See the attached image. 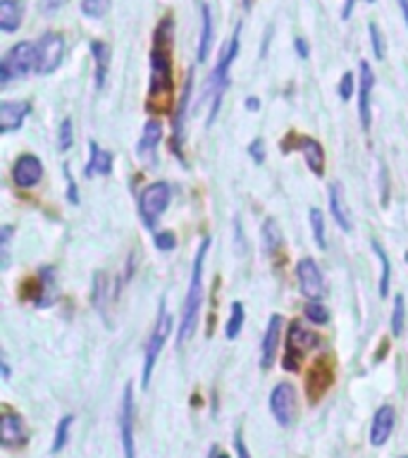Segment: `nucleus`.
Wrapping results in <instances>:
<instances>
[{"label":"nucleus","mask_w":408,"mask_h":458,"mask_svg":"<svg viewBox=\"0 0 408 458\" xmlns=\"http://www.w3.org/2000/svg\"><path fill=\"white\" fill-rule=\"evenodd\" d=\"M74 143V134H72V120H63L60 124V134H57V148L70 150Z\"/></svg>","instance_id":"37"},{"label":"nucleus","mask_w":408,"mask_h":458,"mask_svg":"<svg viewBox=\"0 0 408 458\" xmlns=\"http://www.w3.org/2000/svg\"><path fill=\"white\" fill-rule=\"evenodd\" d=\"M310 227H313L315 243L322 250L327 249V234H325V217H322L320 208H310Z\"/></svg>","instance_id":"32"},{"label":"nucleus","mask_w":408,"mask_h":458,"mask_svg":"<svg viewBox=\"0 0 408 458\" xmlns=\"http://www.w3.org/2000/svg\"><path fill=\"white\" fill-rule=\"evenodd\" d=\"M29 110H31V106L27 100H5V103H0V131L3 134L17 131L27 120Z\"/></svg>","instance_id":"18"},{"label":"nucleus","mask_w":408,"mask_h":458,"mask_svg":"<svg viewBox=\"0 0 408 458\" xmlns=\"http://www.w3.org/2000/svg\"><path fill=\"white\" fill-rule=\"evenodd\" d=\"M172 325H174V320H172V315L167 313V308H165V301H163L156 325H153V332H150L149 346H146V356H143V389H149L150 375H153L157 356H160V351H163L165 342H167V336H170Z\"/></svg>","instance_id":"5"},{"label":"nucleus","mask_w":408,"mask_h":458,"mask_svg":"<svg viewBox=\"0 0 408 458\" xmlns=\"http://www.w3.org/2000/svg\"><path fill=\"white\" fill-rule=\"evenodd\" d=\"M368 3H375V0H368Z\"/></svg>","instance_id":"50"},{"label":"nucleus","mask_w":408,"mask_h":458,"mask_svg":"<svg viewBox=\"0 0 408 458\" xmlns=\"http://www.w3.org/2000/svg\"><path fill=\"white\" fill-rule=\"evenodd\" d=\"M406 263H408V253H406Z\"/></svg>","instance_id":"51"},{"label":"nucleus","mask_w":408,"mask_h":458,"mask_svg":"<svg viewBox=\"0 0 408 458\" xmlns=\"http://www.w3.org/2000/svg\"><path fill=\"white\" fill-rule=\"evenodd\" d=\"M404 315H406V301L404 296H396L394 299V310H392V335L394 336H401L404 332Z\"/></svg>","instance_id":"33"},{"label":"nucleus","mask_w":408,"mask_h":458,"mask_svg":"<svg viewBox=\"0 0 408 458\" xmlns=\"http://www.w3.org/2000/svg\"><path fill=\"white\" fill-rule=\"evenodd\" d=\"M299 148L303 150V157H306V165L310 167V172L315 177H322V172H325V150H322L320 141L306 136V139H299Z\"/></svg>","instance_id":"24"},{"label":"nucleus","mask_w":408,"mask_h":458,"mask_svg":"<svg viewBox=\"0 0 408 458\" xmlns=\"http://www.w3.org/2000/svg\"><path fill=\"white\" fill-rule=\"evenodd\" d=\"M38 282H41V289H43V296L41 301L36 303V306H50L53 301L57 299V289H55V272H53V267H43L41 272H38Z\"/></svg>","instance_id":"27"},{"label":"nucleus","mask_w":408,"mask_h":458,"mask_svg":"<svg viewBox=\"0 0 408 458\" xmlns=\"http://www.w3.org/2000/svg\"><path fill=\"white\" fill-rule=\"evenodd\" d=\"M368 31H370V43H372V53H375V57L378 60H385L387 57V46H385V36H382V31H379V27L372 21L370 27H368Z\"/></svg>","instance_id":"36"},{"label":"nucleus","mask_w":408,"mask_h":458,"mask_svg":"<svg viewBox=\"0 0 408 458\" xmlns=\"http://www.w3.org/2000/svg\"><path fill=\"white\" fill-rule=\"evenodd\" d=\"M91 146V157H89V163H86V177H107L110 172H113V153L110 150H103L96 141L89 143Z\"/></svg>","instance_id":"22"},{"label":"nucleus","mask_w":408,"mask_h":458,"mask_svg":"<svg viewBox=\"0 0 408 458\" xmlns=\"http://www.w3.org/2000/svg\"><path fill=\"white\" fill-rule=\"evenodd\" d=\"M339 96H342V100H349L353 96V74L351 72H346L339 81Z\"/></svg>","instance_id":"40"},{"label":"nucleus","mask_w":408,"mask_h":458,"mask_svg":"<svg viewBox=\"0 0 408 458\" xmlns=\"http://www.w3.org/2000/svg\"><path fill=\"white\" fill-rule=\"evenodd\" d=\"M358 72H361V79H358V114H361V127L365 131H370L372 124V107H370V93L372 86H375V74H372V67L368 63L358 64Z\"/></svg>","instance_id":"14"},{"label":"nucleus","mask_w":408,"mask_h":458,"mask_svg":"<svg viewBox=\"0 0 408 458\" xmlns=\"http://www.w3.org/2000/svg\"><path fill=\"white\" fill-rule=\"evenodd\" d=\"M320 339L310 332V329L301 327V325H292L289 327V339H286V353L282 368L285 370H299V360L306 356L308 349L318 346Z\"/></svg>","instance_id":"9"},{"label":"nucleus","mask_w":408,"mask_h":458,"mask_svg":"<svg viewBox=\"0 0 408 458\" xmlns=\"http://www.w3.org/2000/svg\"><path fill=\"white\" fill-rule=\"evenodd\" d=\"M236 53H239V27H236L234 36L222 46L217 64H215L213 74H210V79H208V84H206V96L208 100H210L208 124H213L215 114H217V110H220L222 96H225V91H227V86H229V70H232V63L236 60Z\"/></svg>","instance_id":"3"},{"label":"nucleus","mask_w":408,"mask_h":458,"mask_svg":"<svg viewBox=\"0 0 408 458\" xmlns=\"http://www.w3.org/2000/svg\"><path fill=\"white\" fill-rule=\"evenodd\" d=\"M258 106H260V103H258V98L246 100V107H251V110H258Z\"/></svg>","instance_id":"46"},{"label":"nucleus","mask_w":408,"mask_h":458,"mask_svg":"<svg viewBox=\"0 0 408 458\" xmlns=\"http://www.w3.org/2000/svg\"><path fill=\"white\" fill-rule=\"evenodd\" d=\"M172 199V189L167 182H156L143 189L141 199H139V213H141V220L146 222V227L153 232L157 225V220L163 217V213L167 210V203Z\"/></svg>","instance_id":"6"},{"label":"nucleus","mask_w":408,"mask_h":458,"mask_svg":"<svg viewBox=\"0 0 408 458\" xmlns=\"http://www.w3.org/2000/svg\"><path fill=\"white\" fill-rule=\"evenodd\" d=\"M163 139V124L160 120H149L143 127L141 141H139V156L150 157V153H156L157 143Z\"/></svg>","instance_id":"25"},{"label":"nucleus","mask_w":408,"mask_h":458,"mask_svg":"<svg viewBox=\"0 0 408 458\" xmlns=\"http://www.w3.org/2000/svg\"><path fill=\"white\" fill-rule=\"evenodd\" d=\"M243 318H246V313H243V303L242 301H234V303H232V315H229L227 327H225L227 339H236V336L242 335Z\"/></svg>","instance_id":"31"},{"label":"nucleus","mask_w":408,"mask_h":458,"mask_svg":"<svg viewBox=\"0 0 408 458\" xmlns=\"http://www.w3.org/2000/svg\"><path fill=\"white\" fill-rule=\"evenodd\" d=\"M293 46H296V53H299L301 60H306L308 53H310V48H308V43L303 41V38H296V41H293Z\"/></svg>","instance_id":"43"},{"label":"nucleus","mask_w":408,"mask_h":458,"mask_svg":"<svg viewBox=\"0 0 408 458\" xmlns=\"http://www.w3.org/2000/svg\"><path fill=\"white\" fill-rule=\"evenodd\" d=\"M31 70L36 72V43H14L0 60V84H10L13 79L27 77Z\"/></svg>","instance_id":"4"},{"label":"nucleus","mask_w":408,"mask_h":458,"mask_svg":"<svg viewBox=\"0 0 408 458\" xmlns=\"http://www.w3.org/2000/svg\"><path fill=\"white\" fill-rule=\"evenodd\" d=\"M174 243H177V239H174V234L172 232H156V246L160 250H172L174 249Z\"/></svg>","instance_id":"38"},{"label":"nucleus","mask_w":408,"mask_h":458,"mask_svg":"<svg viewBox=\"0 0 408 458\" xmlns=\"http://www.w3.org/2000/svg\"><path fill=\"white\" fill-rule=\"evenodd\" d=\"M72 422H74V415H63V418L57 420L55 435H53V444H50V454H57V451H63L64 446H67Z\"/></svg>","instance_id":"28"},{"label":"nucleus","mask_w":408,"mask_h":458,"mask_svg":"<svg viewBox=\"0 0 408 458\" xmlns=\"http://www.w3.org/2000/svg\"><path fill=\"white\" fill-rule=\"evenodd\" d=\"M394 425H396V411H394V406H389V403L379 406L370 425L372 446H385V444L389 442V437H392Z\"/></svg>","instance_id":"17"},{"label":"nucleus","mask_w":408,"mask_h":458,"mask_svg":"<svg viewBox=\"0 0 408 458\" xmlns=\"http://www.w3.org/2000/svg\"><path fill=\"white\" fill-rule=\"evenodd\" d=\"M64 3H67V0H41L38 7H41V13H55V10H60Z\"/></svg>","instance_id":"41"},{"label":"nucleus","mask_w":408,"mask_h":458,"mask_svg":"<svg viewBox=\"0 0 408 458\" xmlns=\"http://www.w3.org/2000/svg\"><path fill=\"white\" fill-rule=\"evenodd\" d=\"M117 422H120V437H122V451H124V458H136L134 389H132V385L124 386V392H122V403H120V413H117Z\"/></svg>","instance_id":"10"},{"label":"nucleus","mask_w":408,"mask_h":458,"mask_svg":"<svg viewBox=\"0 0 408 458\" xmlns=\"http://www.w3.org/2000/svg\"><path fill=\"white\" fill-rule=\"evenodd\" d=\"M21 14H24L21 0H0V29L5 34H13L20 29Z\"/></svg>","instance_id":"23"},{"label":"nucleus","mask_w":408,"mask_h":458,"mask_svg":"<svg viewBox=\"0 0 408 458\" xmlns=\"http://www.w3.org/2000/svg\"><path fill=\"white\" fill-rule=\"evenodd\" d=\"M234 449H236V458H251L249 449H246V444H243V439H242V435H239V432H236Z\"/></svg>","instance_id":"42"},{"label":"nucleus","mask_w":408,"mask_h":458,"mask_svg":"<svg viewBox=\"0 0 408 458\" xmlns=\"http://www.w3.org/2000/svg\"><path fill=\"white\" fill-rule=\"evenodd\" d=\"M29 442V428L24 418L20 413H13V411H3V418H0V444L5 449H20Z\"/></svg>","instance_id":"12"},{"label":"nucleus","mask_w":408,"mask_h":458,"mask_svg":"<svg viewBox=\"0 0 408 458\" xmlns=\"http://www.w3.org/2000/svg\"><path fill=\"white\" fill-rule=\"evenodd\" d=\"M296 279H299V289L306 299L318 301L325 292L322 272L313 258H301L299 265H296Z\"/></svg>","instance_id":"13"},{"label":"nucleus","mask_w":408,"mask_h":458,"mask_svg":"<svg viewBox=\"0 0 408 458\" xmlns=\"http://www.w3.org/2000/svg\"><path fill=\"white\" fill-rule=\"evenodd\" d=\"M172 36H174V21L172 17H163L153 34V48H150V96L170 91L172 86Z\"/></svg>","instance_id":"1"},{"label":"nucleus","mask_w":408,"mask_h":458,"mask_svg":"<svg viewBox=\"0 0 408 458\" xmlns=\"http://www.w3.org/2000/svg\"><path fill=\"white\" fill-rule=\"evenodd\" d=\"M91 53H93V64H96V89L106 86L107 72H110V57H113V48L106 41H91Z\"/></svg>","instance_id":"21"},{"label":"nucleus","mask_w":408,"mask_h":458,"mask_svg":"<svg viewBox=\"0 0 408 458\" xmlns=\"http://www.w3.org/2000/svg\"><path fill=\"white\" fill-rule=\"evenodd\" d=\"M215 458H232V456H229V454H220V451H217V454H215Z\"/></svg>","instance_id":"48"},{"label":"nucleus","mask_w":408,"mask_h":458,"mask_svg":"<svg viewBox=\"0 0 408 458\" xmlns=\"http://www.w3.org/2000/svg\"><path fill=\"white\" fill-rule=\"evenodd\" d=\"M249 156L256 160V165L265 163V143H263V139H253V141L249 143Z\"/></svg>","instance_id":"39"},{"label":"nucleus","mask_w":408,"mask_h":458,"mask_svg":"<svg viewBox=\"0 0 408 458\" xmlns=\"http://www.w3.org/2000/svg\"><path fill=\"white\" fill-rule=\"evenodd\" d=\"M344 3H346V5H344V10H342V17L344 20H349L351 13H353V3H356V0H344Z\"/></svg>","instance_id":"44"},{"label":"nucleus","mask_w":408,"mask_h":458,"mask_svg":"<svg viewBox=\"0 0 408 458\" xmlns=\"http://www.w3.org/2000/svg\"><path fill=\"white\" fill-rule=\"evenodd\" d=\"M270 413L279 428H292L299 415V396L289 382H279L270 394Z\"/></svg>","instance_id":"7"},{"label":"nucleus","mask_w":408,"mask_h":458,"mask_svg":"<svg viewBox=\"0 0 408 458\" xmlns=\"http://www.w3.org/2000/svg\"><path fill=\"white\" fill-rule=\"evenodd\" d=\"M64 55V41L63 36L55 31L43 34L36 43V72L38 74H53L60 67Z\"/></svg>","instance_id":"8"},{"label":"nucleus","mask_w":408,"mask_h":458,"mask_svg":"<svg viewBox=\"0 0 408 458\" xmlns=\"http://www.w3.org/2000/svg\"><path fill=\"white\" fill-rule=\"evenodd\" d=\"M93 308L103 315V320L110 322L107 318V308H110V299H113V286H110V277L107 272H98L93 275Z\"/></svg>","instance_id":"19"},{"label":"nucleus","mask_w":408,"mask_h":458,"mask_svg":"<svg viewBox=\"0 0 408 458\" xmlns=\"http://www.w3.org/2000/svg\"><path fill=\"white\" fill-rule=\"evenodd\" d=\"M249 3H251V0H246V7H249Z\"/></svg>","instance_id":"49"},{"label":"nucleus","mask_w":408,"mask_h":458,"mask_svg":"<svg viewBox=\"0 0 408 458\" xmlns=\"http://www.w3.org/2000/svg\"><path fill=\"white\" fill-rule=\"evenodd\" d=\"M208 249H210V239H203L196 250L191 267V282H189V292L184 299V310H182V325H179V344H186L196 332V322H199L200 303H203V265H206Z\"/></svg>","instance_id":"2"},{"label":"nucleus","mask_w":408,"mask_h":458,"mask_svg":"<svg viewBox=\"0 0 408 458\" xmlns=\"http://www.w3.org/2000/svg\"><path fill=\"white\" fill-rule=\"evenodd\" d=\"M399 7H401V14H404V20H406V27H408V0H399Z\"/></svg>","instance_id":"45"},{"label":"nucleus","mask_w":408,"mask_h":458,"mask_svg":"<svg viewBox=\"0 0 408 458\" xmlns=\"http://www.w3.org/2000/svg\"><path fill=\"white\" fill-rule=\"evenodd\" d=\"M303 313H306V318L313 325H325V322L329 320L327 315V308L322 306L320 301H310V303H306V308H303Z\"/></svg>","instance_id":"34"},{"label":"nucleus","mask_w":408,"mask_h":458,"mask_svg":"<svg viewBox=\"0 0 408 458\" xmlns=\"http://www.w3.org/2000/svg\"><path fill=\"white\" fill-rule=\"evenodd\" d=\"M43 177V163L36 156H20L17 157V163L13 167V179L14 184L20 186V189H31L41 182Z\"/></svg>","instance_id":"15"},{"label":"nucleus","mask_w":408,"mask_h":458,"mask_svg":"<svg viewBox=\"0 0 408 458\" xmlns=\"http://www.w3.org/2000/svg\"><path fill=\"white\" fill-rule=\"evenodd\" d=\"M329 210H332V217L344 232H351L353 229V220H351L349 206H346V199H344V191L339 184L329 186Z\"/></svg>","instance_id":"20"},{"label":"nucleus","mask_w":408,"mask_h":458,"mask_svg":"<svg viewBox=\"0 0 408 458\" xmlns=\"http://www.w3.org/2000/svg\"><path fill=\"white\" fill-rule=\"evenodd\" d=\"M215 454H217V446H213V449H210V454H208V458H215Z\"/></svg>","instance_id":"47"},{"label":"nucleus","mask_w":408,"mask_h":458,"mask_svg":"<svg viewBox=\"0 0 408 458\" xmlns=\"http://www.w3.org/2000/svg\"><path fill=\"white\" fill-rule=\"evenodd\" d=\"M372 250H375V256H378L379 263H382V277H379V296L385 299L387 293H389V282H392V267H389V256H387V250L382 249L378 242H372Z\"/></svg>","instance_id":"29"},{"label":"nucleus","mask_w":408,"mask_h":458,"mask_svg":"<svg viewBox=\"0 0 408 458\" xmlns=\"http://www.w3.org/2000/svg\"><path fill=\"white\" fill-rule=\"evenodd\" d=\"M193 91V74H189L184 81V89H182V96H179L177 113H174V120H172V153L184 160V122H186V110H189V100H191Z\"/></svg>","instance_id":"11"},{"label":"nucleus","mask_w":408,"mask_h":458,"mask_svg":"<svg viewBox=\"0 0 408 458\" xmlns=\"http://www.w3.org/2000/svg\"><path fill=\"white\" fill-rule=\"evenodd\" d=\"M110 10V0H81V13L86 17H93V20H98L103 14Z\"/></svg>","instance_id":"35"},{"label":"nucleus","mask_w":408,"mask_h":458,"mask_svg":"<svg viewBox=\"0 0 408 458\" xmlns=\"http://www.w3.org/2000/svg\"><path fill=\"white\" fill-rule=\"evenodd\" d=\"M200 20H203V27H200L199 63H206L208 53H210V46H213V14H210V7H208L206 3L200 5Z\"/></svg>","instance_id":"26"},{"label":"nucleus","mask_w":408,"mask_h":458,"mask_svg":"<svg viewBox=\"0 0 408 458\" xmlns=\"http://www.w3.org/2000/svg\"><path fill=\"white\" fill-rule=\"evenodd\" d=\"M282 315H270V320H268V327H265L263 335V346H260V368L268 370L272 363H275V356H277L279 349V336H282Z\"/></svg>","instance_id":"16"},{"label":"nucleus","mask_w":408,"mask_h":458,"mask_svg":"<svg viewBox=\"0 0 408 458\" xmlns=\"http://www.w3.org/2000/svg\"><path fill=\"white\" fill-rule=\"evenodd\" d=\"M263 243L268 253H277L282 249V229L275 220H265L263 225Z\"/></svg>","instance_id":"30"},{"label":"nucleus","mask_w":408,"mask_h":458,"mask_svg":"<svg viewBox=\"0 0 408 458\" xmlns=\"http://www.w3.org/2000/svg\"><path fill=\"white\" fill-rule=\"evenodd\" d=\"M401 458H408V456H401Z\"/></svg>","instance_id":"52"}]
</instances>
